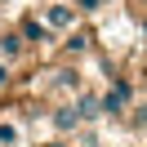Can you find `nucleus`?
I'll return each mask as SVG.
<instances>
[{
    "label": "nucleus",
    "instance_id": "obj_2",
    "mask_svg": "<svg viewBox=\"0 0 147 147\" xmlns=\"http://www.w3.org/2000/svg\"><path fill=\"white\" fill-rule=\"evenodd\" d=\"M40 22L63 40V36H71L80 27V9H76L71 0H49V5H40Z\"/></svg>",
    "mask_w": 147,
    "mask_h": 147
},
{
    "label": "nucleus",
    "instance_id": "obj_1",
    "mask_svg": "<svg viewBox=\"0 0 147 147\" xmlns=\"http://www.w3.org/2000/svg\"><path fill=\"white\" fill-rule=\"evenodd\" d=\"M40 89H45L49 107H54V102H71L76 94L85 89L80 67H76V63H58V67H49V71H45V80H40Z\"/></svg>",
    "mask_w": 147,
    "mask_h": 147
},
{
    "label": "nucleus",
    "instance_id": "obj_5",
    "mask_svg": "<svg viewBox=\"0 0 147 147\" xmlns=\"http://www.w3.org/2000/svg\"><path fill=\"white\" fill-rule=\"evenodd\" d=\"M27 58H31V45L22 40V31H18V27L0 31V63H13V67H22Z\"/></svg>",
    "mask_w": 147,
    "mask_h": 147
},
{
    "label": "nucleus",
    "instance_id": "obj_6",
    "mask_svg": "<svg viewBox=\"0 0 147 147\" xmlns=\"http://www.w3.org/2000/svg\"><path fill=\"white\" fill-rule=\"evenodd\" d=\"M18 31H22V40H27L31 49H49V45H58V36L40 22V13H27V18H18Z\"/></svg>",
    "mask_w": 147,
    "mask_h": 147
},
{
    "label": "nucleus",
    "instance_id": "obj_9",
    "mask_svg": "<svg viewBox=\"0 0 147 147\" xmlns=\"http://www.w3.org/2000/svg\"><path fill=\"white\" fill-rule=\"evenodd\" d=\"M71 107L80 111V120L85 125H94V120H102V94H94V89H80L71 98Z\"/></svg>",
    "mask_w": 147,
    "mask_h": 147
},
{
    "label": "nucleus",
    "instance_id": "obj_8",
    "mask_svg": "<svg viewBox=\"0 0 147 147\" xmlns=\"http://www.w3.org/2000/svg\"><path fill=\"white\" fill-rule=\"evenodd\" d=\"M0 147H27V120L0 111Z\"/></svg>",
    "mask_w": 147,
    "mask_h": 147
},
{
    "label": "nucleus",
    "instance_id": "obj_12",
    "mask_svg": "<svg viewBox=\"0 0 147 147\" xmlns=\"http://www.w3.org/2000/svg\"><path fill=\"white\" fill-rule=\"evenodd\" d=\"M71 5H76L80 13H94V9H102V0H71Z\"/></svg>",
    "mask_w": 147,
    "mask_h": 147
},
{
    "label": "nucleus",
    "instance_id": "obj_4",
    "mask_svg": "<svg viewBox=\"0 0 147 147\" xmlns=\"http://www.w3.org/2000/svg\"><path fill=\"white\" fill-rule=\"evenodd\" d=\"M49 125H54L58 138H71V134L85 129V120H80V111H76L71 102H54V107H49Z\"/></svg>",
    "mask_w": 147,
    "mask_h": 147
},
{
    "label": "nucleus",
    "instance_id": "obj_7",
    "mask_svg": "<svg viewBox=\"0 0 147 147\" xmlns=\"http://www.w3.org/2000/svg\"><path fill=\"white\" fill-rule=\"evenodd\" d=\"M85 54H94V31L76 27L71 36H63V63H76V58H85Z\"/></svg>",
    "mask_w": 147,
    "mask_h": 147
},
{
    "label": "nucleus",
    "instance_id": "obj_10",
    "mask_svg": "<svg viewBox=\"0 0 147 147\" xmlns=\"http://www.w3.org/2000/svg\"><path fill=\"white\" fill-rule=\"evenodd\" d=\"M125 125L134 129V134H147V102H134V107L125 111Z\"/></svg>",
    "mask_w": 147,
    "mask_h": 147
},
{
    "label": "nucleus",
    "instance_id": "obj_11",
    "mask_svg": "<svg viewBox=\"0 0 147 147\" xmlns=\"http://www.w3.org/2000/svg\"><path fill=\"white\" fill-rule=\"evenodd\" d=\"M13 71H18L13 63H0V94H9V89H13V80H18Z\"/></svg>",
    "mask_w": 147,
    "mask_h": 147
},
{
    "label": "nucleus",
    "instance_id": "obj_3",
    "mask_svg": "<svg viewBox=\"0 0 147 147\" xmlns=\"http://www.w3.org/2000/svg\"><path fill=\"white\" fill-rule=\"evenodd\" d=\"M134 107V80H125V76H116L111 80V89L102 94V116H116L125 120V111Z\"/></svg>",
    "mask_w": 147,
    "mask_h": 147
},
{
    "label": "nucleus",
    "instance_id": "obj_13",
    "mask_svg": "<svg viewBox=\"0 0 147 147\" xmlns=\"http://www.w3.org/2000/svg\"><path fill=\"white\" fill-rule=\"evenodd\" d=\"M45 147H71V143H67V138H54V143H45Z\"/></svg>",
    "mask_w": 147,
    "mask_h": 147
}]
</instances>
